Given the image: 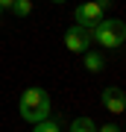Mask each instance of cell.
<instances>
[{"label": "cell", "instance_id": "6da1fadb", "mask_svg": "<svg viewBox=\"0 0 126 132\" xmlns=\"http://www.w3.org/2000/svg\"><path fill=\"white\" fill-rule=\"evenodd\" d=\"M21 118L29 120V123H38V120H47L50 118V94H47L44 88H38V85H32V88H27L21 94Z\"/></svg>", "mask_w": 126, "mask_h": 132}, {"label": "cell", "instance_id": "7a4b0ae2", "mask_svg": "<svg viewBox=\"0 0 126 132\" xmlns=\"http://www.w3.org/2000/svg\"><path fill=\"white\" fill-rule=\"evenodd\" d=\"M91 41H97L106 50H117L126 41V24L117 18H103L91 27Z\"/></svg>", "mask_w": 126, "mask_h": 132}, {"label": "cell", "instance_id": "3957f363", "mask_svg": "<svg viewBox=\"0 0 126 132\" xmlns=\"http://www.w3.org/2000/svg\"><path fill=\"white\" fill-rule=\"evenodd\" d=\"M65 47L70 53H85L91 47V29H85V27H70L68 32H65Z\"/></svg>", "mask_w": 126, "mask_h": 132}, {"label": "cell", "instance_id": "277c9868", "mask_svg": "<svg viewBox=\"0 0 126 132\" xmlns=\"http://www.w3.org/2000/svg\"><path fill=\"white\" fill-rule=\"evenodd\" d=\"M73 18H76V27H85V29H91L97 21H103V9H100L94 0H88V3H79L76 6V12H73Z\"/></svg>", "mask_w": 126, "mask_h": 132}, {"label": "cell", "instance_id": "5b68a950", "mask_svg": "<svg viewBox=\"0 0 126 132\" xmlns=\"http://www.w3.org/2000/svg\"><path fill=\"white\" fill-rule=\"evenodd\" d=\"M100 103L108 114H123L126 112V91L120 88H106L103 94H100Z\"/></svg>", "mask_w": 126, "mask_h": 132}, {"label": "cell", "instance_id": "8992f818", "mask_svg": "<svg viewBox=\"0 0 126 132\" xmlns=\"http://www.w3.org/2000/svg\"><path fill=\"white\" fill-rule=\"evenodd\" d=\"M103 65H106V59L100 56V53L85 50V71H88V73H100V71H103Z\"/></svg>", "mask_w": 126, "mask_h": 132}, {"label": "cell", "instance_id": "52a82bcc", "mask_svg": "<svg viewBox=\"0 0 126 132\" xmlns=\"http://www.w3.org/2000/svg\"><path fill=\"white\" fill-rule=\"evenodd\" d=\"M32 132H62V123L59 118H47V120H38Z\"/></svg>", "mask_w": 126, "mask_h": 132}, {"label": "cell", "instance_id": "ba28073f", "mask_svg": "<svg viewBox=\"0 0 126 132\" xmlns=\"http://www.w3.org/2000/svg\"><path fill=\"white\" fill-rule=\"evenodd\" d=\"M70 132H97V126H94L91 118H76L70 123Z\"/></svg>", "mask_w": 126, "mask_h": 132}, {"label": "cell", "instance_id": "9c48e42d", "mask_svg": "<svg viewBox=\"0 0 126 132\" xmlns=\"http://www.w3.org/2000/svg\"><path fill=\"white\" fill-rule=\"evenodd\" d=\"M12 12H15V18H27V15L32 12V0H15Z\"/></svg>", "mask_w": 126, "mask_h": 132}, {"label": "cell", "instance_id": "30bf717a", "mask_svg": "<svg viewBox=\"0 0 126 132\" xmlns=\"http://www.w3.org/2000/svg\"><path fill=\"white\" fill-rule=\"evenodd\" d=\"M97 132H120V126H117V123H106V126H100Z\"/></svg>", "mask_w": 126, "mask_h": 132}, {"label": "cell", "instance_id": "8fae6325", "mask_svg": "<svg viewBox=\"0 0 126 132\" xmlns=\"http://www.w3.org/2000/svg\"><path fill=\"white\" fill-rule=\"evenodd\" d=\"M94 3H97V6H100V9H103V12H106V9H112V3H114V0H94Z\"/></svg>", "mask_w": 126, "mask_h": 132}, {"label": "cell", "instance_id": "7c38bea8", "mask_svg": "<svg viewBox=\"0 0 126 132\" xmlns=\"http://www.w3.org/2000/svg\"><path fill=\"white\" fill-rule=\"evenodd\" d=\"M12 3L15 0H0V9H12Z\"/></svg>", "mask_w": 126, "mask_h": 132}, {"label": "cell", "instance_id": "4fadbf2b", "mask_svg": "<svg viewBox=\"0 0 126 132\" xmlns=\"http://www.w3.org/2000/svg\"><path fill=\"white\" fill-rule=\"evenodd\" d=\"M53 3H65V0H53Z\"/></svg>", "mask_w": 126, "mask_h": 132}]
</instances>
